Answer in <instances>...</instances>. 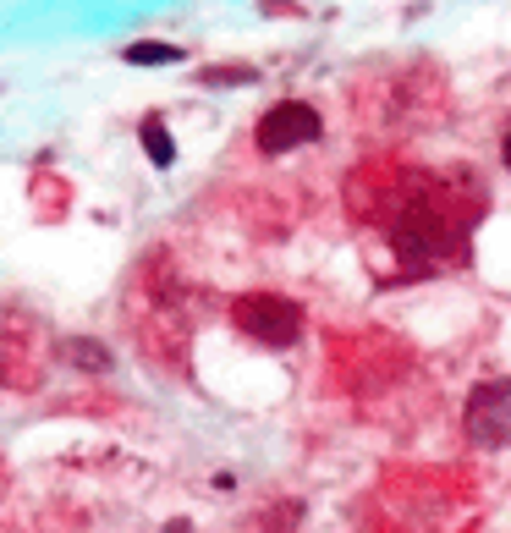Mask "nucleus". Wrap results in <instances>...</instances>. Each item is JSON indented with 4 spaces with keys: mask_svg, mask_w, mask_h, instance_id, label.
<instances>
[{
    "mask_svg": "<svg viewBox=\"0 0 511 533\" xmlns=\"http://www.w3.org/2000/svg\"><path fill=\"white\" fill-rule=\"evenodd\" d=\"M232 324L259 347H291L303 336V308L280 292H248L232 303Z\"/></svg>",
    "mask_w": 511,
    "mask_h": 533,
    "instance_id": "f03ea898",
    "label": "nucleus"
},
{
    "mask_svg": "<svg viewBox=\"0 0 511 533\" xmlns=\"http://www.w3.org/2000/svg\"><path fill=\"white\" fill-rule=\"evenodd\" d=\"M61 358H66V363H78V369H89V374H105V369H110V352H105L99 341H89V336L61 341Z\"/></svg>",
    "mask_w": 511,
    "mask_h": 533,
    "instance_id": "39448f33",
    "label": "nucleus"
},
{
    "mask_svg": "<svg viewBox=\"0 0 511 533\" xmlns=\"http://www.w3.org/2000/svg\"><path fill=\"white\" fill-rule=\"evenodd\" d=\"M127 66H155V61H182V44H166V39H143V44H127L121 50Z\"/></svg>",
    "mask_w": 511,
    "mask_h": 533,
    "instance_id": "423d86ee",
    "label": "nucleus"
},
{
    "mask_svg": "<svg viewBox=\"0 0 511 533\" xmlns=\"http://www.w3.org/2000/svg\"><path fill=\"white\" fill-rule=\"evenodd\" d=\"M319 132H325V121H319L314 105H303V99H280V105H270V110L259 116V126H253V149L275 160V154H291V149L319 144Z\"/></svg>",
    "mask_w": 511,
    "mask_h": 533,
    "instance_id": "7ed1b4c3",
    "label": "nucleus"
},
{
    "mask_svg": "<svg viewBox=\"0 0 511 533\" xmlns=\"http://www.w3.org/2000/svg\"><path fill=\"white\" fill-rule=\"evenodd\" d=\"M137 132H143V149H149V160H155V165H171V160H176V144H171V132H166V126H160L155 116L143 121Z\"/></svg>",
    "mask_w": 511,
    "mask_h": 533,
    "instance_id": "0eeeda50",
    "label": "nucleus"
},
{
    "mask_svg": "<svg viewBox=\"0 0 511 533\" xmlns=\"http://www.w3.org/2000/svg\"><path fill=\"white\" fill-rule=\"evenodd\" d=\"M462 429L478 451H500L511 440V379H478L468 390Z\"/></svg>",
    "mask_w": 511,
    "mask_h": 533,
    "instance_id": "20e7f679",
    "label": "nucleus"
},
{
    "mask_svg": "<svg viewBox=\"0 0 511 533\" xmlns=\"http://www.w3.org/2000/svg\"><path fill=\"white\" fill-rule=\"evenodd\" d=\"M500 160H506V171H511V126H506V138H500Z\"/></svg>",
    "mask_w": 511,
    "mask_h": 533,
    "instance_id": "6e6552de",
    "label": "nucleus"
},
{
    "mask_svg": "<svg viewBox=\"0 0 511 533\" xmlns=\"http://www.w3.org/2000/svg\"><path fill=\"white\" fill-rule=\"evenodd\" d=\"M385 204H380V220H385V237H391V253L407 264V270H451V264L468 253V237L478 226V210H484V192L478 187H462L457 176H434V171H396L385 182Z\"/></svg>",
    "mask_w": 511,
    "mask_h": 533,
    "instance_id": "f257e3e1",
    "label": "nucleus"
}]
</instances>
